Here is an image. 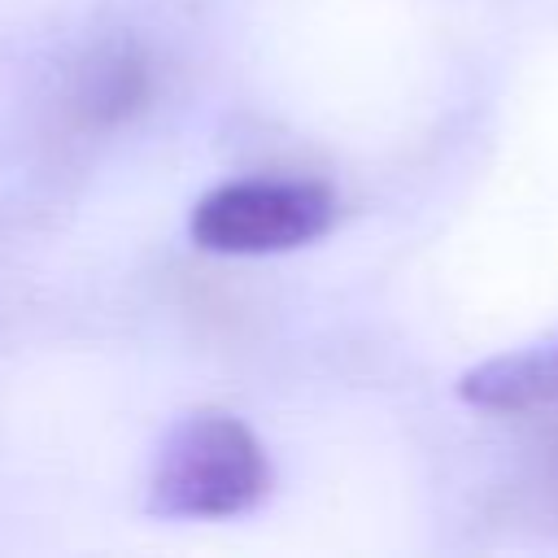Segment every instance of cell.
I'll list each match as a JSON object with an SVG mask.
<instances>
[{
  "instance_id": "cell-3",
  "label": "cell",
  "mask_w": 558,
  "mask_h": 558,
  "mask_svg": "<svg viewBox=\"0 0 558 558\" xmlns=\"http://www.w3.org/2000/svg\"><path fill=\"white\" fill-rule=\"evenodd\" d=\"M462 401L480 410H501V414H523L541 405H558V340L527 344L501 357L480 362L458 379Z\"/></svg>"
},
{
  "instance_id": "cell-1",
  "label": "cell",
  "mask_w": 558,
  "mask_h": 558,
  "mask_svg": "<svg viewBox=\"0 0 558 558\" xmlns=\"http://www.w3.org/2000/svg\"><path fill=\"white\" fill-rule=\"evenodd\" d=\"M270 493V458L253 427L227 410H192L174 418L153 453V519H235Z\"/></svg>"
},
{
  "instance_id": "cell-2",
  "label": "cell",
  "mask_w": 558,
  "mask_h": 558,
  "mask_svg": "<svg viewBox=\"0 0 558 558\" xmlns=\"http://www.w3.org/2000/svg\"><path fill=\"white\" fill-rule=\"evenodd\" d=\"M336 196L314 179H231L205 192L187 218L196 248L222 257H266L327 235Z\"/></svg>"
},
{
  "instance_id": "cell-4",
  "label": "cell",
  "mask_w": 558,
  "mask_h": 558,
  "mask_svg": "<svg viewBox=\"0 0 558 558\" xmlns=\"http://www.w3.org/2000/svg\"><path fill=\"white\" fill-rule=\"evenodd\" d=\"M148 96V70L135 52H100L78 78V113L92 126H109L135 113Z\"/></svg>"
}]
</instances>
